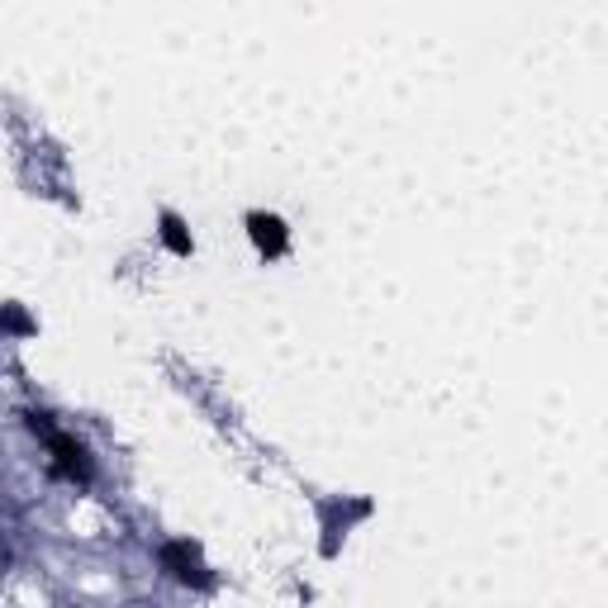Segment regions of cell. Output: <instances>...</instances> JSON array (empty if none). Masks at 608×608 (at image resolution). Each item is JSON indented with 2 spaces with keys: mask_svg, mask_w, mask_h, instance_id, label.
I'll use <instances>...</instances> for the list:
<instances>
[{
  "mask_svg": "<svg viewBox=\"0 0 608 608\" xmlns=\"http://www.w3.org/2000/svg\"><path fill=\"white\" fill-rule=\"evenodd\" d=\"M24 423H29V433L43 438V447H48V475L86 490L91 480H95V461H91V452H86V442H76L72 433L53 428V419H48V413H39V409H29Z\"/></svg>",
  "mask_w": 608,
  "mask_h": 608,
  "instance_id": "1",
  "label": "cell"
},
{
  "mask_svg": "<svg viewBox=\"0 0 608 608\" xmlns=\"http://www.w3.org/2000/svg\"><path fill=\"white\" fill-rule=\"evenodd\" d=\"M157 566H163L171 580H181V585H190V589H210L214 585V570L205 566V556H200V547L196 542H163L157 547Z\"/></svg>",
  "mask_w": 608,
  "mask_h": 608,
  "instance_id": "2",
  "label": "cell"
},
{
  "mask_svg": "<svg viewBox=\"0 0 608 608\" xmlns=\"http://www.w3.org/2000/svg\"><path fill=\"white\" fill-rule=\"evenodd\" d=\"M248 238L258 243V252H266V258H285V248H291V229H285V219L281 214H262V210L248 214Z\"/></svg>",
  "mask_w": 608,
  "mask_h": 608,
  "instance_id": "3",
  "label": "cell"
},
{
  "mask_svg": "<svg viewBox=\"0 0 608 608\" xmlns=\"http://www.w3.org/2000/svg\"><path fill=\"white\" fill-rule=\"evenodd\" d=\"M366 514H371V504H366V500H357V504H352V509H338V504H324V552L333 556V552H338V533H347V527L352 523H357V518H366Z\"/></svg>",
  "mask_w": 608,
  "mask_h": 608,
  "instance_id": "4",
  "label": "cell"
},
{
  "mask_svg": "<svg viewBox=\"0 0 608 608\" xmlns=\"http://www.w3.org/2000/svg\"><path fill=\"white\" fill-rule=\"evenodd\" d=\"M163 243L176 252V258H190V233H186V223H181V214H171V210H163Z\"/></svg>",
  "mask_w": 608,
  "mask_h": 608,
  "instance_id": "5",
  "label": "cell"
},
{
  "mask_svg": "<svg viewBox=\"0 0 608 608\" xmlns=\"http://www.w3.org/2000/svg\"><path fill=\"white\" fill-rule=\"evenodd\" d=\"M0 333H20V338H29V333H34V318H29L20 304H0Z\"/></svg>",
  "mask_w": 608,
  "mask_h": 608,
  "instance_id": "6",
  "label": "cell"
},
{
  "mask_svg": "<svg viewBox=\"0 0 608 608\" xmlns=\"http://www.w3.org/2000/svg\"><path fill=\"white\" fill-rule=\"evenodd\" d=\"M0 562H6V542H0Z\"/></svg>",
  "mask_w": 608,
  "mask_h": 608,
  "instance_id": "7",
  "label": "cell"
}]
</instances>
